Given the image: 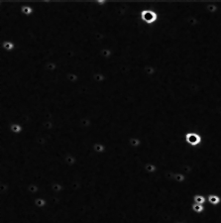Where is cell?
Instances as JSON below:
<instances>
[{
    "instance_id": "15",
    "label": "cell",
    "mask_w": 221,
    "mask_h": 223,
    "mask_svg": "<svg viewBox=\"0 0 221 223\" xmlns=\"http://www.w3.org/2000/svg\"><path fill=\"white\" fill-rule=\"evenodd\" d=\"M47 69H50V70L55 69H56V64H53V63H50V64H47Z\"/></svg>"
},
{
    "instance_id": "8",
    "label": "cell",
    "mask_w": 221,
    "mask_h": 223,
    "mask_svg": "<svg viewBox=\"0 0 221 223\" xmlns=\"http://www.w3.org/2000/svg\"><path fill=\"white\" fill-rule=\"evenodd\" d=\"M11 130L13 132H15V133H19V132H21L22 128H21V126H19L18 124H12L11 125Z\"/></svg>"
},
{
    "instance_id": "21",
    "label": "cell",
    "mask_w": 221,
    "mask_h": 223,
    "mask_svg": "<svg viewBox=\"0 0 221 223\" xmlns=\"http://www.w3.org/2000/svg\"><path fill=\"white\" fill-rule=\"evenodd\" d=\"M97 3L100 4V5H103L105 3V1H104V0H98V1H97Z\"/></svg>"
},
{
    "instance_id": "4",
    "label": "cell",
    "mask_w": 221,
    "mask_h": 223,
    "mask_svg": "<svg viewBox=\"0 0 221 223\" xmlns=\"http://www.w3.org/2000/svg\"><path fill=\"white\" fill-rule=\"evenodd\" d=\"M2 47L7 50V51H11V50L14 49V44L12 42H10V41H5V42L2 44Z\"/></svg>"
},
{
    "instance_id": "11",
    "label": "cell",
    "mask_w": 221,
    "mask_h": 223,
    "mask_svg": "<svg viewBox=\"0 0 221 223\" xmlns=\"http://www.w3.org/2000/svg\"><path fill=\"white\" fill-rule=\"evenodd\" d=\"M94 78H95L97 81H101L104 80V77H103L102 75H100V73H96V75H94Z\"/></svg>"
},
{
    "instance_id": "13",
    "label": "cell",
    "mask_w": 221,
    "mask_h": 223,
    "mask_svg": "<svg viewBox=\"0 0 221 223\" xmlns=\"http://www.w3.org/2000/svg\"><path fill=\"white\" fill-rule=\"evenodd\" d=\"M146 169H147V171H149V172H154V171H156L155 166H153V165H147V166H146Z\"/></svg>"
},
{
    "instance_id": "16",
    "label": "cell",
    "mask_w": 221,
    "mask_h": 223,
    "mask_svg": "<svg viewBox=\"0 0 221 223\" xmlns=\"http://www.w3.org/2000/svg\"><path fill=\"white\" fill-rule=\"evenodd\" d=\"M94 149H95V150H96L97 152H101V151H103V147H102L101 145H98V144L94 146Z\"/></svg>"
},
{
    "instance_id": "20",
    "label": "cell",
    "mask_w": 221,
    "mask_h": 223,
    "mask_svg": "<svg viewBox=\"0 0 221 223\" xmlns=\"http://www.w3.org/2000/svg\"><path fill=\"white\" fill-rule=\"evenodd\" d=\"M67 162H69V163H73V162H75V161H73V158L69 157V158H67Z\"/></svg>"
},
{
    "instance_id": "5",
    "label": "cell",
    "mask_w": 221,
    "mask_h": 223,
    "mask_svg": "<svg viewBox=\"0 0 221 223\" xmlns=\"http://www.w3.org/2000/svg\"><path fill=\"white\" fill-rule=\"evenodd\" d=\"M192 209H193V211H195V212H197V213H200V212H202L204 208H203L202 204H199V203H194V204L192 205Z\"/></svg>"
},
{
    "instance_id": "7",
    "label": "cell",
    "mask_w": 221,
    "mask_h": 223,
    "mask_svg": "<svg viewBox=\"0 0 221 223\" xmlns=\"http://www.w3.org/2000/svg\"><path fill=\"white\" fill-rule=\"evenodd\" d=\"M22 12L26 14V15H29V14H31L33 12V9L30 7V6H23L22 7Z\"/></svg>"
},
{
    "instance_id": "17",
    "label": "cell",
    "mask_w": 221,
    "mask_h": 223,
    "mask_svg": "<svg viewBox=\"0 0 221 223\" xmlns=\"http://www.w3.org/2000/svg\"><path fill=\"white\" fill-rule=\"evenodd\" d=\"M36 204L39 205V206H42V205L45 204V201H44L43 199H37V200H36Z\"/></svg>"
},
{
    "instance_id": "9",
    "label": "cell",
    "mask_w": 221,
    "mask_h": 223,
    "mask_svg": "<svg viewBox=\"0 0 221 223\" xmlns=\"http://www.w3.org/2000/svg\"><path fill=\"white\" fill-rule=\"evenodd\" d=\"M101 54H102L103 57L108 58V57H110L111 52H110V50H108V49H103L102 51H101Z\"/></svg>"
},
{
    "instance_id": "3",
    "label": "cell",
    "mask_w": 221,
    "mask_h": 223,
    "mask_svg": "<svg viewBox=\"0 0 221 223\" xmlns=\"http://www.w3.org/2000/svg\"><path fill=\"white\" fill-rule=\"evenodd\" d=\"M208 201L210 202L212 204H218L220 202V198L218 197L217 195H214V194H211L208 196Z\"/></svg>"
},
{
    "instance_id": "18",
    "label": "cell",
    "mask_w": 221,
    "mask_h": 223,
    "mask_svg": "<svg viewBox=\"0 0 221 223\" xmlns=\"http://www.w3.org/2000/svg\"><path fill=\"white\" fill-rule=\"evenodd\" d=\"M175 178H176V181H184V177H182L181 175H175Z\"/></svg>"
},
{
    "instance_id": "1",
    "label": "cell",
    "mask_w": 221,
    "mask_h": 223,
    "mask_svg": "<svg viewBox=\"0 0 221 223\" xmlns=\"http://www.w3.org/2000/svg\"><path fill=\"white\" fill-rule=\"evenodd\" d=\"M141 17H142V19L146 23H148V24H152V23L157 21V19H158L157 13L152 10H143L142 12H141Z\"/></svg>"
},
{
    "instance_id": "19",
    "label": "cell",
    "mask_w": 221,
    "mask_h": 223,
    "mask_svg": "<svg viewBox=\"0 0 221 223\" xmlns=\"http://www.w3.org/2000/svg\"><path fill=\"white\" fill-rule=\"evenodd\" d=\"M207 9L210 11V12H214V11L216 10V7H215L214 5H208Z\"/></svg>"
},
{
    "instance_id": "2",
    "label": "cell",
    "mask_w": 221,
    "mask_h": 223,
    "mask_svg": "<svg viewBox=\"0 0 221 223\" xmlns=\"http://www.w3.org/2000/svg\"><path fill=\"white\" fill-rule=\"evenodd\" d=\"M185 140H187V142L190 144V145L196 146L200 143L201 138H200L199 135L196 134V133H188V134H187V136H185Z\"/></svg>"
},
{
    "instance_id": "6",
    "label": "cell",
    "mask_w": 221,
    "mask_h": 223,
    "mask_svg": "<svg viewBox=\"0 0 221 223\" xmlns=\"http://www.w3.org/2000/svg\"><path fill=\"white\" fill-rule=\"evenodd\" d=\"M194 201H195V203L202 204L203 202L205 201V198L203 197L202 195H195V196H194Z\"/></svg>"
},
{
    "instance_id": "14",
    "label": "cell",
    "mask_w": 221,
    "mask_h": 223,
    "mask_svg": "<svg viewBox=\"0 0 221 223\" xmlns=\"http://www.w3.org/2000/svg\"><path fill=\"white\" fill-rule=\"evenodd\" d=\"M130 144L132 146H138L140 144V142H139V140H137V139H131Z\"/></svg>"
},
{
    "instance_id": "12",
    "label": "cell",
    "mask_w": 221,
    "mask_h": 223,
    "mask_svg": "<svg viewBox=\"0 0 221 223\" xmlns=\"http://www.w3.org/2000/svg\"><path fill=\"white\" fill-rule=\"evenodd\" d=\"M145 72L148 73V75H152V73L154 72V69H153V67H146Z\"/></svg>"
},
{
    "instance_id": "10",
    "label": "cell",
    "mask_w": 221,
    "mask_h": 223,
    "mask_svg": "<svg viewBox=\"0 0 221 223\" xmlns=\"http://www.w3.org/2000/svg\"><path fill=\"white\" fill-rule=\"evenodd\" d=\"M67 78L72 81H75L78 80V75H75V73H69V75H67Z\"/></svg>"
}]
</instances>
